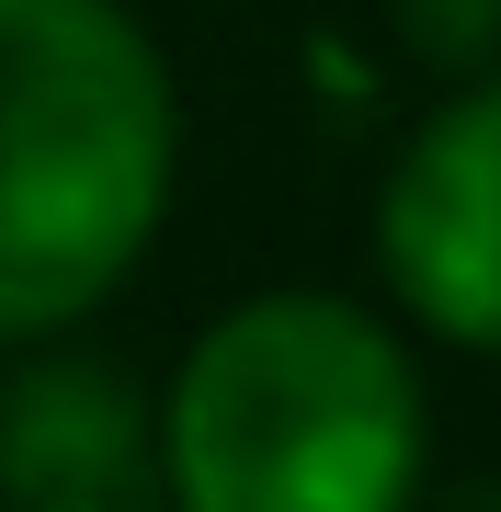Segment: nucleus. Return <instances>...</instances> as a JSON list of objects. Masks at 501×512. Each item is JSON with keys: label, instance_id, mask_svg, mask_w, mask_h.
<instances>
[{"label": "nucleus", "instance_id": "nucleus-1", "mask_svg": "<svg viewBox=\"0 0 501 512\" xmlns=\"http://www.w3.org/2000/svg\"><path fill=\"white\" fill-rule=\"evenodd\" d=\"M171 205V69L114 0H0V342L80 319Z\"/></svg>", "mask_w": 501, "mask_h": 512}, {"label": "nucleus", "instance_id": "nucleus-2", "mask_svg": "<svg viewBox=\"0 0 501 512\" xmlns=\"http://www.w3.org/2000/svg\"><path fill=\"white\" fill-rule=\"evenodd\" d=\"M160 490L194 512H399L422 490L410 353L342 296H251L171 376Z\"/></svg>", "mask_w": 501, "mask_h": 512}, {"label": "nucleus", "instance_id": "nucleus-3", "mask_svg": "<svg viewBox=\"0 0 501 512\" xmlns=\"http://www.w3.org/2000/svg\"><path fill=\"white\" fill-rule=\"evenodd\" d=\"M376 262L399 308L467 353H501V80L456 92L376 194Z\"/></svg>", "mask_w": 501, "mask_h": 512}, {"label": "nucleus", "instance_id": "nucleus-4", "mask_svg": "<svg viewBox=\"0 0 501 512\" xmlns=\"http://www.w3.org/2000/svg\"><path fill=\"white\" fill-rule=\"evenodd\" d=\"M0 501L23 512H149L160 421L114 365H23L0 387Z\"/></svg>", "mask_w": 501, "mask_h": 512}, {"label": "nucleus", "instance_id": "nucleus-5", "mask_svg": "<svg viewBox=\"0 0 501 512\" xmlns=\"http://www.w3.org/2000/svg\"><path fill=\"white\" fill-rule=\"evenodd\" d=\"M399 35L422 46L433 69L479 80V69H501V0H399Z\"/></svg>", "mask_w": 501, "mask_h": 512}]
</instances>
